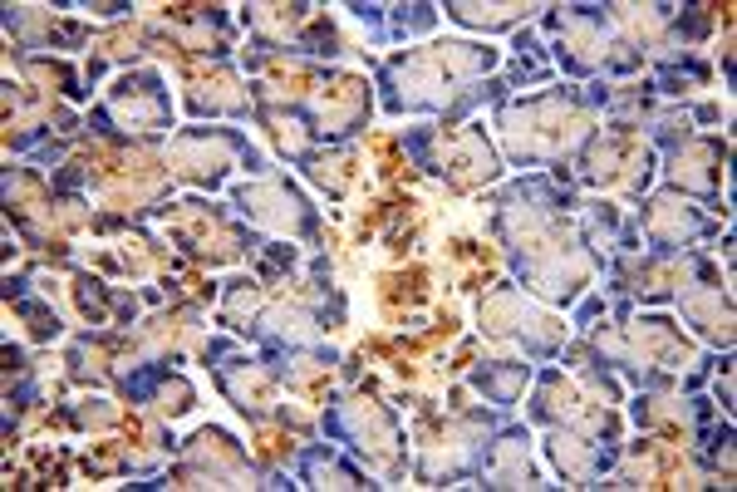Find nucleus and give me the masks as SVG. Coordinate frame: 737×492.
Wrapping results in <instances>:
<instances>
[{"label":"nucleus","mask_w":737,"mask_h":492,"mask_svg":"<svg viewBox=\"0 0 737 492\" xmlns=\"http://www.w3.org/2000/svg\"><path fill=\"white\" fill-rule=\"evenodd\" d=\"M168 374H172L168 365H143L138 374H128V379H123V394H128L133 404H148V399L168 384Z\"/></svg>","instance_id":"obj_1"}]
</instances>
